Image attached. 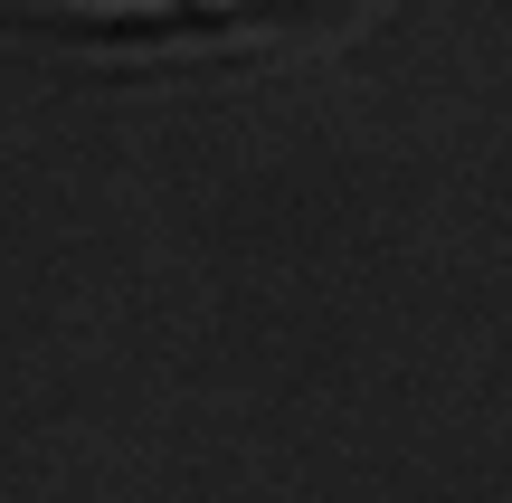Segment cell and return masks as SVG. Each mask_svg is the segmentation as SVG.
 I'll return each mask as SVG.
<instances>
[{"mask_svg": "<svg viewBox=\"0 0 512 503\" xmlns=\"http://www.w3.org/2000/svg\"><path fill=\"white\" fill-rule=\"evenodd\" d=\"M57 10H171V0H57Z\"/></svg>", "mask_w": 512, "mask_h": 503, "instance_id": "6da1fadb", "label": "cell"}, {"mask_svg": "<svg viewBox=\"0 0 512 503\" xmlns=\"http://www.w3.org/2000/svg\"><path fill=\"white\" fill-rule=\"evenodd\" d=\"M228 10H332V0H228Z\"/></svg>", "mask_w": 512, "mask_h": 503, "instance_id": "7a4b0ae2", "label": "cell"}]
</instances>
